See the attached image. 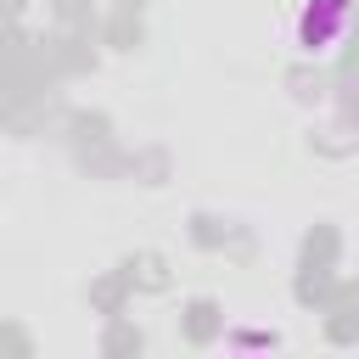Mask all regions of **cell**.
Listing matches in <instances>:
<instances>
[{
    "label": "cell",
    "mask_w": 359,
    "mask_h": 359,
    "mask_svg": "<svg viewBox=\"0 0 359 359\" xmlns=\"http://www.w3.org/2000/svg\"><path fill=\"white\" fill-rule=\"evenodd\" d=\"M342 22H348V0H320V17H314V11L303 17V45H309V50H325V45L342 34Z\"/></svg>",
    "instance_id": "6da1fadb"
}]
</instances>
